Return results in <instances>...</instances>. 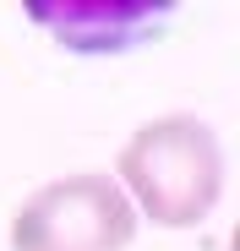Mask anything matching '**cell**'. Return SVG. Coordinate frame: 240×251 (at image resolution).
<instances>
[{"instance_id": "obj_1", "label": "cell", "mask_w": 240, "mask_h": 251, "mask_svg": "<svg viewBox=\"0 0 240 251\" xmlns=\"http://www.w3.org/2000/svg\"><path fill=\"white\" fill-rule=\"evenodd\" d=\"M115 186L126 191L137 219L147 213L164 229H196L224 191V148L208 120L158 115L126 137L115 158Z\"/></svg>"}, {"instance_id": "obj_2", "label": "cell", "mask_w": 240, "mask_h": 251, "mask_svg": "<svg viewBox=\"0 0 240 251\" xmlns=\"http://www.w3.org/2000/svg\"><path fill=\"white\" fill-rule=\"evenodd\" d=\"M6 240L11 251H126L137 240V207L115 175H60L22 197Z\"/></svg>"}, {"instance_id": "obj_3", "label": "cell", "mask_w": 240, "mask_h": 251, "mask_svg": "<svg viewBox=\"0 0 240 251\" xmlns=\"http://www.w3.org/2000/svg\"><path fill=\"white\" fill-rule=\"evenodd\" d=\"M175 0H137V6H44L33 0L22 6L27 22L49 27V38L60 50H76V55H120V50H137L147 38H158L169 22H175Z\"/></svg>"}]
</instances>
